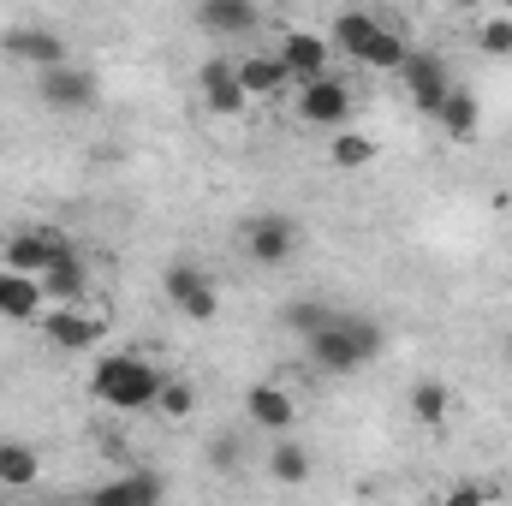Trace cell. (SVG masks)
I'll list each match as a JSON object with an SVG mask.
<instances>
[{
  "mask_svg": "<svg viewBox=\"0 0 512 506\" xmlns=\"http://www.w3.org/2000/svg\"><path fill=\"white\" fill-rule=\"evenodd\" d=\"M495 495V483H459V489H447V506H465V501H489Z\"/></svg>",
  "mask_w": 512,
  "mask_h": 506,
  "instance_id": "29",
  "label": "cell"
},
{
  "mask_svg": "<svg viewBox=\"0 0 512 506\" xmlns=\"http://www.w3.org/2000/svg\"><path fill=\"white\" fill-rule=\"evenodd\" d=\"M274 54L286 60V72H292V84H304V78H316V72H328V54H334V42H328V36H316V30H286Z\"/></svg>",
  "mask_w": 512,
  "mask_h": 506,
  "instance_id": "15",
  "label": "cell"
},
{
  "mask_svg": "<svg viewBox=\"0 0 512 506\" xmlns=\"http://www.w3.org/2000/svg\"><path fill=\"white\" fill-rule=\"evenodd\" d=\"M328 30H334L328 42H334L352 66H364V72H399L405 54H411V42H405L393 24H382L376 12H340Z\"/></svg>",
  "mask_w": 512,
  "mask_h": 506,
  "instance_id": "2",
  "label": "cell"
},
{
  "mask_svg": "<svg viewBox=\"0 0 512 506\" xmlns=\"http://www.w3.org/2000/svg\"><path fill=\"white\" fill-rule=\"evenodd\" d=\"M36 102L48 114H90L102 102V78L90 66H78V60L48 66V72H36Z\"/></svg>",
  "mask_w": 512,
  "mask_h": 506,
  "instance_id": "4",
  "label": "cell"
},
{
  "mask_svg": "<svg viewBox=\"0 0 512 506\" xmlns=\"http://www.w3.org/2000/svg\"><path fill=\"white\" fill-rule=\"evenodd\" d=\"M203 459H209L215 471H239V459H245V441H239V435H215V441L203 447Z\"/></svg>",
  "mask_w": 512,
  "mask_h": 506,
  "instance_id": "28",
  "label": "cell"
},
{
  "mask_svg": "<svg viewBox=\"0 0 512 506\" xmlns=\"http://www.w3.org/2000/svg\"><path fill=\"white\" fill-rule=\"evenodd\" d=\"M292 251H298L292 215H251L245 221V256H251L256 268H280Z\"/></svg>",
  "mask_w": 512,
  "mask_h": 506,
  "instance_id": "10",
  "label": "cell"
},
{
  "mask_svg": "<svg viewBox=\"0 0 512 506\" xmlns=\"http://www.w3.org/2000/svg\"><path fill=\"white\" fill-rule=\"evenodd\" d=\"M36 328H42V340H48L54 352H96L102 334H108L102 316H90V310H78V304H54V310H42Z\"/></svg>",
  "mask_w": 512,
  "mask_h": 506,
  "instance_id": "8",
  "label": "cell"
},
{
  "mask_svg": "<svg viewBox=\"0 0 512 506\" xmlns=\"http://www.w3.org/2000/svg\"><path fill=\"white\" fill-rule=\"evenodd\" d=\"M328 161H334L340 173H358V167H370V161H376V143H370L364 131L340 126L334 137H328Z\"/></svg>",
  "mask_w": 512,
  "mask_h": 506,
  "instance_id": "24",
  "label": "cell"
},
{
  "mask_svg": "<svg viewBox=\"0 0 512 506\" xmlns=\"http://www.w3.org/2000/svg\"><path fill=\"white\" fill-rule=\"evenodd\" d=\"M507 370H512V334H507Z\"/></svg>",
  "mask_w": 512,
  "mask_h": 506,
  "instance_id": "31",
  "label": "cell"
},
{
  "mask_svg": "<svg viewBox=\"0 0 512 506\" xmlns=\"http://www.w3.org/2000/svg\"><path fill=\"white\" fill-rule=\"evenodd\" d=\"M405 411L423 423V429H447V411H453V393H447V381L423 376L411 387V399H405Z\"/></svg>",
  "mask_w": 512,
  "mask_h": 506,
  "instance_id": "22",
  "label": "cell"
},
{
  "mask_svg": "<svg viewBox=\"0 0 512 506\" xmlns=\"http://www.w3.org/2000/svg\"><path fill=\"white\" fill-rule=\"evenodd\" d=\"M42 310H48L42 280L24 274V268H6V262H0V322H36Z\"/></svg>",
  "mask_w": 512,
  "mask_h": 506,
  "instance_id": "14",
  "label": "cell"
},
{
  "mask_svg": "<svg viewBox=\"0 0 512 506\" xmlns=\"http://www.w3.org/2000/svg\"><path fill=\"white\" fill-rule=\"evenodd\" d=\"M328 316H334V310H328V304H316V298H298V304H286V310H280V322H286L292 334H304V340H310Z\"/></svg>",
  "mask_w": 512,
  "mask_h": 506,
  "instance_id": "26",
  "label": "cell"
},
{
  "mask_svg": "<svg viewBox=\"0 0 512 506\" xmlns=\"http://www.w3.org/2000/svg\"><path fill=\"white\" fill-rule=\"evenodd\" d=\"M161 495H167V483L155 471H126V477H108V483L90 489V501H102V506H149Z\"/></svg>",
  "mask_w": 512,
  "mask_h": 506,
  "instance_id": "17",
  "label": "cell"
},
{
  "mask_svg": "<svg viewBox=\"0 0 512 506\" xmlns=\"http://www.w3.org/2000/svg\"><path fill=\"white\" fill-rule=\"evenodd\" d=\"M382 346H387V328L376 316H358V310H334L304 340V352H310V364L322 376H358V370H370L382 358Z\"/></svg>",
  "mask_w": 512,
  "mask_h": 506,
  "instance_id": "1",
  "label": "cell"
},
{
  "mask_svg": "<svg viewBox=\"0 0 512 506\" xmlns=\"http://www.w3.org/2000/svg\"><path fill=\"white\" fill-rule=\"evenodd\" d=\"M197 90H203V102H209V114H221V120H233V114H245V84H239V60H203V72H197Z\"/></svg>",
  "mask_w": 512,
  "mask_h": 506,
  "instance_id": "12",
  "label": "cell"
},
{
  "mask_svg": "<svg viewBox=\"0 0 512 506\" xmlns=\"http://www.w3.org/2000/svg\"><path fill=\"white\" fill-rule=\"evenodd\" d=\"M60 256H72L66 233H54V227H24V233H12V239H6L0 262H6V268H24V274H36V280H42Z\"/></svg>",
  "mask_w": 512,
  "mask_h": 506,
  "instance_id": "9",
  "label": "cell"
},
{
  "mask_svg": "<svg viewBox=\"0 0 512 506\" xmlns=\"http://www.w3.org/2000/svg\"><path fill=\"white\" fill-rule=\"evenodd\" d=\"M245 417H251L256 429H268V435H292V423H298V399H292L280 381H256L251 393H245Z\"/></svg>",
  "mask_w": 512,
  "mask_h": 506,
  "instance_id": "13",
  "label": "cell"
},
{
  "mask_svg": "<svg viewBox=\"0 0 512 506\" xmlns=\"http://www.w3.org/2000/svg\"><path fill=\"white\" fill-rule=\"evenodd\" d=\"M161 370L137 352H108L96 370H90V393L108 405V411H155L161 399Z\"/></svg>",
  "mask_w": 512,
  "mask_h": 506,
  "instance_id": "3",
  "label": "cell"
},
{
  "mask_svg": "<svg viewBox=\"0 0 512 506\" xmlns=\"http://www.w3.org/2000/svg\"><path fill=\"white\" fill-rule=\"evenodd\" d=\"M161 286H167V298H173V310H179L185 322H215V316H221V286L209 280V268L173 262Z\"/></svg>",
  "mask_w": 512,
  "mask_h": 506,
  "instance_id": "7",
  "label": "cell"
},
{
  "mask_svg": "<svg viewBox=\"0 0 512 506\" xmlns=\"http://www.w3.org/2000/svg\"><path fill=\"white\" fill-rule=\"evenodd\" d=\"M489 6H501V12H512V0H489Z\"/></svg>",
  "mask_w": 512,
  "mask_h": 506,
  "instance_id": "30",
  "label": "cell"
},
{
  "mask_svg": "<svg viewBox=\"0 0 512 506\" xmlns=\"http://www.w3.org/2000/svg\"><path fill=\"white\" fill-rule=\"evenodd\" d=\"M239 84H245V96H280L292 84V72L280 54H251V60H239Z\"/></svg>",
  "mask_w": 512,
  "mask_h": 506,
  "instance_id": "21",
  "label": "cell"
},
{
  "mask_svg": "<svg viewBox=\"0 0 512 506\" xmlns=\"http://www.w3.org/2000/svg\"><path fill=\"white\" fill-rule=\"evenodd\" d=\"M435 120H441V131H447L453 143H477V131H483V102H477L465 84H453L447 102L435 108Z\"/></svg>",
  "mask_w": 512,
  "mask_h": 506,
  "instance_id": "18",
  "label": "cell"
},
{
  "mask_svg": "<svg viewBox=\"0 0 512 506\" xmlns=\"http://www.w3.org/2000/svg\"><path fill=\"white\" fill-rule=\"evenodd\" d=\"M42 292H48V304H84V292H90V268L78 262V251L60 256V262L42 274Z\"/></svg>",
  "mask_w": 512,
  "mask_h": 506,
  "instance_id": "20",
  "label": "cell"
},
{
  "mask_svg": "<svg viewBox=\"0 0 512 506\" xmlns=\"http://www.w3.org/2000/svg\"><path fill=\"white\" fill-rule=\"evenodd\" d=\"M0 54L18 60V66H30V72H48V66H66L72 60L66 36L48 30V24H6L0 30Z\"/></svg>",
  "mask_w": 512,
  "mask_h": 506,
  "instance_id": "6",
  "label": "cell"
},
{
  "mask_svg": "<svg viewBox=\"0 0 512 506\" xmlns=\"http://www.w3.org/2000/svg\"><path fill=\"white\" fill-rule=\"evenodd\" d=\"M399 84H405V96L417 102V114H429L435 120V108L447 102V90H453V78H447V66L435 60V54H405V66H399Z\"/></svg>",
  "mask_w": 512,
  "mask_h": 506,
  "instance_id": "11",
  "label": "cell"
},
{
  "mask_svg": "<svg viewBox=\"0 0 512 506\" xmlns=\"http://www.w3.org/2000/svg\"><path fill=\"white\" fill-rule=\"evenodd\" d=\"M477 48H483L489 60H512V12H501V18H489V24L477 30Z\"/></svg>",
  "mask_w": 512,
  "mask_h": 506,
  "instance_id": "27",
  "label": "cell"
},
{
  "mask_svg": "<svg viewBox=\"0 0 512 506\" xmlns=\"http://www.w3.org/2000/svg\"><path fill=\"white\" fill-rule=\"evenodd\" d=\"M298 126H322V131H340L352 120V84L334 78V72H316L298 84V102H292Z\"/></svg>",
  "mask_w": 512,
  "mask_h": 506,
  "instance_id": "5",
  "label": "cell"
},
{
  "mask_svg": "<svg viewBox=\"0 0 512 506\" xmlns=\"http://www.w3.org/2000/svg\"><path fill=\"white\" fill-rule=\"evenodd\" d=\"M42 483V453L30 441H0V489H36Z\"/></svg>",
  "mask_w": 512,
  "mask_h": 506,
  "instance_id": "19",
  "label": "cell"
},
{
  "mask_svg": "<svg viewBox=\"0 0 512 506\" xmlns=\"http://www.w3.org/2000/svg\"><path fill=\"white\" fill-rule=\"evenodd\" d=\"M155 411H161V417H167V423H185V417H191V411H197V387H191V381H161V399H155Z\"/></svg>",
  "mask_w": 512,
  "mask_h": 506,
  "instance_id": "25",
  "label": "cell"
},
{
  "mask_svg": "<svg viewBox=\"0 0 512 506\" xmlns=\"http://www.w3.org/2000/svg\"><path fill=\"white\" fill-rule=\"evenodd\" d=\"M268 477H274V483H286V489H298V483L310 477V447H304V441H292V435H280V441H274V453H268Z\"/></svg>",
  "mask_w": 512,
  "mask_h": 506,
  "instance_id": "23",
  "label": "cell"
},
{
  "mask_svg": "<svg viewBox=\"0 0 512 506\" xmlns=\"http://www.w3.org/2000/svg\"><path fill=\"white\" fill-rule=\"evenodd\" d=\"M197 24L209 36H245L262 24V6L256 0H197Z\"/></svg>",
  "mask_w": 512,
  "mask_h": 506,
  "instance_id": "16",
  "label": "cell"
}]
</instances>
